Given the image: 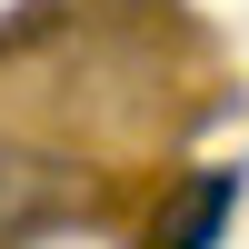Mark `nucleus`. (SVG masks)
I'll use <instances>...</instances> for the list:
<instances>
[{
    "instance_id": "1",
    "label": "nucleus",
    "mask_w": 249,
    "mask_h": 249,
    "mask_svg": "<svg viewBox=\"0 0 249 249\" xmlns=\"http://www.w3.org/2000/svg\"><path fill=\"white\" fill-rule=\"evenodd\" d=\"M60 199H70V179H60L50 160H20V150H0V230H30V219H50Z\"/></svg>"
},
{
    "instance_id": "2",
    "label": "nucleus",
    "mask_w": 249,
    "mask_h": 249,
    "mask_svg": "<svg viewBox=\"0 0 249 249\" xmlns=\"http://www.w3.org/2000/svg\"><path fill=\"white\" fill-rule=\"evenodd\" d=\"M230 210H239V170H210L190 199H179V219H170V230H160L150 249H210L219 230H230Z\"/></svg>"
}]
</instances>
